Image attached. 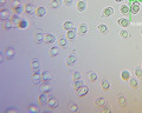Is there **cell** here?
<instances>
[{"mask_svg":"<svg viewBox=\"0 0 142 113\" xmlns=\"http://www.w3.org/2000/svg\"><path fill=\"white\" fill-rule=\"evenodd\" d=\"M140 11V1L136 0H130V13L137 14Z\"/></svg>","mask_w":142,"mask_h":113,"instance_id":"1","label":"cell"},{"mask_svg":"<svg viewBox=\"0 0 142 113\" xmlns=\"http://www.w3.org/2000/svg\"><path fill=\"white\" fill-rule=\"evenodd\" d=\"M77 94H78V97L82 98L84 97V95H87L88 92H89V88H88V86H85V85H83V86H81L79 88H77Z\"/></svg>","mask_w":142,"mask_h":113,"instance_id":"2","label":"cell"},{"mask_svg":"<svg viewBox=\"0 0 142 113\" xmlns=\"http://www.w3.org/2000/svg\"><path fill=\"white\" fill-rule=\"evenodd\" d=\"M44 41H45L46 44H53V42L56 41V38L52 33H48V34L44 36Z\"/></svg>","mask_w":142,"mask_h":113,"instance_id":"3","label":"cell"},{"mask_svg":"<svg viewBox=\"0 0 142 113\" xmlns=\"http://www.w3.org/2000/svg\"><path fill=\"white\" fill-rule=\"evenodd\" d=\"M31 79H32V81L34 83V84H39L40 81H43L42 74H40L39 72H34V73L32 74V77H31Z\"/></svg>","mask_w":142,"mask_h":113,"instance_id":"4","label":"cell"},{"mask_svg":"<svg viewBox=\"0 0 142 113\" xmlns=\"http://www.w3.org/2000/svg\"><path fill=\"white\" fill-rule=\"evenodd\" d=\"M48 106L51 108V110H55V108H57L58 107V103H57V100H56L55 98L52 97V98H50L48 100Z\"/></svg>","mask_w":142,"mask_h":113,"instance_id":"5","label":"cell"},{"mask_svg":"<svg viewBox=\"0 0 142 113\" xmlns=\"http://www.w3.org/2000/svg\"><path fill=\"white\" fill-rule=\"evenodd\" d=\"M40 91H42V93H49L50 91H51V86H50V84L49 83H44L43 81V84L40 85Z\"/></svg>","mask_w":142,"mask_h":113,"instance_id":"6","label":"cell"},{"mask_svg":"<svg viewBox=\"0 0 142 113\" xmlns=\"http://www.w3.org/2000/svg\"><path fill=\"white\" fill-rule=\"evenodd\" d=\"M51 78H52V75H51V73H50L49 71H44L42 73V79H43L44 83H50Z\"/></svg>","mask_w":142,"mask_h":113,"instance_id":"7","label":"cell"},{"mask_svg":"<svg viewBox=\"0 0 142 113\" xmlns=\"http://www.w3.org/2000/svg\"><path fill=\"white\" fill-rule=\"evenodd\" d=\"M24 11H25L27 14H32L33 12H36V8L32 4H26L25 6H24Z\"/></svg>","mask_w":142,"mask_h":113,"instance_id":"8","label":"cell"},{"mask_svg":"<svg viewBox=\"0 0 142 113\" xmlns=\"http://www.w3.org/2000/svg\"><path fill=\"white\" fill-rule=\"evenodd\" d=\"M36 14H37V17H44L46 14V8L43 6H39L36 8Z\"/></svg>","mask_w":142,"mask_h":113,"instance_id":"9","label":"cell"},{"mask_svg":"<svg viewBox=\"0 0 142 113\" xmlns=\"http://www.w3.org/2000/svg\"><path fill=\"white\" fill-rule=\"evenodd\" d=\"M11 11L13 12V14H18V15H20V14L24 12V7L21 6V5H19V6H13Z\"/></svg>","mask_w":142,"mask_h":113,"instance_id":"10","label":"cell"},{"mask_svg":"<svg viewBox=\"0 0 142 113\" xmlns=\"http://www.w3.org/2000/svg\"><path fill=\"white\" fill-rule=\"evenodd\" d=\"M5 54H6L7 59H13L14 54H16V51H14V49H12V47H8V49L5 51Z\"/></svg>","mask_w":142,"mask_h":113,"instance_id":"11","label":"cell"},{"mask_svg":"<svg viewBox=\"0 0 142 113\" xmlns=\"http://www.w3.org/2000/svg\"><path fill=\"white\" fill-rule=\"evenodd\" d=\"M76 61H77V57H76L75 54H70V55L68 57V59H66V64H68L69 66L74 65Z\"/></svg>","mask_w":142,"mask_h":113,"instance_id":"12","label":"cell"},{"mask_svg":"<svg viewBox=\"0 0 142 113\" xmlns=\"http://www.w3.org/2000/svg\"><path fill=\"white\" fill-rule=\"evenodd\" d=\"M85 8H87V3H85L84 0H79L77 3V10L79 11V12H83Z\"/></svg>","mask_w":142,"mask_h":113,"instance_id":"13","label":"cell"},{"mask_svg":"<svg viewBox=\"0 0 142 113\" xmlns=\"http://www.w3.org/2000/svg\"><path fill=\"white\" fill-rule=\"evenodd\" d=\"M130 24L129 19H127V18H121V19H119V25L122 26V27H128Z\"/></svg>","mask_w":142,"mask_h":113,"instance_id":"14","label":"cell"},{"mask_svg":"<svg viewBox=\"0 0 142 113\" xmlns=\"http://www.w3.org/2000/svg\"><path fill=\"white\" fill-rule=\"evenodd\" d=\"M12 21H11V19H5L3 21V27L5 29H10V28H12Z\"/></svg>","mask_w":142,"mask_h":113,"instance_id":"15","label":"cell"},{"mask_svg":"<svg viewBox=\"0 0 142 113\" xmlns=\"http://www.w3.org/2000/svg\"><path fill=\"white\" fill-rule=\"evenodd\" d=\"M10 19H11V21H12L13 25H16V26L19 25L20 20H21V19H19V15H18V14H13V15L11 17Z\"/></svg>","mask_w":142,"mask_h":113,"instance_id":"16","label":"cell"},{"mask_svg":"<svg viewBox=\"0 0 142 113\" xmlns=\"http://www.w3.org/2000/svg\"><path fill=\"white\" fill-rule=\"evenodd\" d=\"M66 38H68L69 40H74V39L76 38V31H75V29H70V31H68V33H66Z\"/></svg>","mask_w":142,"mask_h":113,"instance_id":"17","label":"cell"},{"mask_svg":"<svg viewBox=\"0 0 142 113\" xmlns=\"http://www.w3.org/2000/svg\"><path fill=\"white\" fill-rule=\"evenodd\" d=\"M78 31H79V33H81V34H85V33L88 32L87 24H81V25H79V27H78Z\"/></svg>","mask_w":142,"mask_h":113,"instance_id":"18","label":"cell"},{"mask_svg":"<svg viewBox=\"0 0 142 113\" xmlns=\"http://www.w3.org/2000/svg\"><path fill=\"white\" fill-rule=\"evenodd\" d=\"M103 14H104L105 17L113 15V14H114V8H113V7H107V8H104Z\"/></svg>","mask_w":142,"mask_h":113,"instance_id":"19","label":"cell"},{"mask_svg":"<svg viewBox=\"0 0 142 113\" xmlns=\"http://www.w3.org/2000/svg\"><path fill=\"white\" fill-rule=\"evenodd\" d=\"M95 104H96L97 106H104V105H107V100L104 99V98H97L96 101H95Z\"/></svg>","mask_w":142,"mask_h":113,"instance_id":"20","label":"cell"},{"mask_svg":"<svg viewBox=\"0 0 142 113\" xmlns=\"http://www.w3.org/2000/svg\"><path fill=\"white\" fill-rule=\"evenodd\" d=\"M63 28L66 29V31H70V29H74V24L71 23V21H65L63 24Z\"/></svg>","mask_w":142,"mask_h":113,"instance_id":"21","label":"cell"},{"mask_svg":"<svg viewBox=\"0 0 142 113\" xmlns=\"http://www.w3.org/2000/svg\"><path fill=\"white\" fill-rule=\"evenodd\" d=\"M10 15V12H8V11L7 10H1V12H0V17H1V19L3 20H5V19H8V18H7V17Z\"/></svg>","mask_w":142,"mask_h":113,"instance_id":"22","label":"cell"},{"mask_svg":"<svg viewBox=\"0 0 142 113\" xmlns=\"http://www.w3.org/2000/svg\"><path fill=\"white\" fill-rule=\"evenodd\" d=\"M58 53H59L58 47H51V49H50V51H49V54L51 55V57H56Z\"/></svg>","mask_w":142,"mask_h":113,"instance_id":"23","label":"cell"},{"mask_svg":"<svg viewBox=\"0 0 142 113\" xmlns=\"http://www.w3.org/2000/svg\"><path fill=\"white\" fill-rule=\"evenodd\" d=\"M98 29H100V32L102 33V34H105V33L108 32V26H107L105 24H101V25L98 26Z\"/></svg>","mask_w":142,"mask_h":113,"instance_id":"24","label":"cell"},{"mask_svg":"<svg viewBox=\"0 0 142 113\" xmlns=\"http://www.w3.org/2000/svg\"><path fill=\"white\" fill-rule=\"evenodd\" d=\"M121 77H122L123 80H129V78H130V73H129V71H127V70L122 71V73H121Z\"/></svg>","mask_w":142,"mask_h":113,"instance_id":"25","label":"cell"},{"mask_svg":"<svg viewBox=\"0 0 142 113\" xmlns=\"http://www.w3.org/2000/svg\"><path fill=\"white\" fill-rule=\"evenodd\" d=\"M36 42H37V44H40V42L43 41V40H44V36H43V33H37V34H36Z\"/></svg>","mask_w":142,"mask_h":113,"instance_id":"26","label":"cell"},{"mask_svg":"<svg viewBox=\"0 0 142 113\" xmlns=\"http://www.w3.org/2000/svg\"><path fill=\"white\" fill-rule=\"evenodd\" d=\"M101 85H102V88H103L104 91H109L110 90V83L108 80H103Z\"/></svg>","mask_w":142,"mask_h":113,"instance_id":"27","label":"cell"},{"mask_svg":"<svg viewBox=\"0 0 142 113\" xmlns=\"http://www.w3.org/2000/svg\"><path fill=\"white\" fill-rule=\"evenodd\" d=\"M58 44L61 47H65L66 44H68V38H59L58 40Z\"/></svg>","mask_w":142,"mask_h":113,"instance_id":"28","label":"cell"},{"mask_svg":"<svg viewBox=\"0 0 142 113\" xmlns=\"http://www.w3.org/2000/svg\"><path fill=\"white\" fill-rule=\"evenodd\" d=\"M121 13L122 14H128V13H130V8L127 5H122L121 6Z\"/></svg>","mask_w":142,"mask_h":113,"instance_id":"29","label":"cell"},{"mask_svg":"<svg viewBox=\"0 0 142 113\" xmlns=\"http://www.w3.org/2000/svg\"><path fill=\"white\" fill-rule=\"evenodd\" d=\"M48 93H43L40 97H39V103H42V104H44V103H48Z\"/></svg>","mask_w":142,"mask_h":113,"instance_id":"30","label":"cell"},{"mask_svg":"<svg viewBox=\"0 0 142 113\" xmlns=\"http://www.w3.org/2000/svg\"><path fill=\"white\" fill-rule=\"evenodd\" d=\"M30 66H31L32 70H39V61H38V60H32Z\"/></svg>","mask_w":142,"mask_h":113,"instance_id":"31","label":"cell"},{"mask_svg":"<svg viewBox=\"0 0 142 113\" xmlns=\"http://www.w3.org/2000/svg\"><path fill=\"white\" fill-rule=\"evenodd\" d=\"M59 0H52L51 3H50V7H52V8H58L59 7Z\"/></svg>","mask_w":142,"mask_h":113,"instance_id":"32","label":"cell"},{"mask_svg":"<svg viewBox=\"0 0 142 113\" xmlns=\"http://www.w3.org/2000/svg\"><path fill=\"white\" fill-rule=\"evenodd\" d=\"M69 111H70V112H77L78 106L76 104H70V105H69Z\"/></svg>","mask_w":142,"mask_h":113,"instance_id":"33","label":"cell"},{"mask_svg":"<svg viewBox=\"0 0 142 113\" xmlns=\"http://www.w3.org/2000/svg\"><path fill=\"white\" fill-rule=\"evenodd\" d=\"M119 103L121 106H126V104H127V100H126V98L122 97V95H120L119 97Z\"/></svg>","mask_w":142,"mask_h":113,"instance_id":"34","label":"cell"},{"mask_svg":"<svg viewBox=\"0 0 142 113\" xmlns=\"http://www.w3.org/2000/svg\"><path fill=\"white\" fill-rule=\"evenodd\" d=\"M26 26H27V21H26V20H24V19L20 20V23H19V25H18V27H19V28H25Z\"/></svg>","mask_w":142,"mask_h":113,"instance_id":"35","label":"cell"},{"mask_svg":"<svg viewBox=\"0 0 142 113\" xmlns=\"http://www.w3.org/2000/svg\"><path fill=\"white\" fill-rule=\"evenodd\" d=\"M89 79H90V81H92V83L96 81L97 80V74L95 73V72H91L90 75H89Z\"/></svg>","mask_w":142,"mask_h":113,"instance_id":"36","label":"cell"},{"mask_svg":"<svg viewBox=\"0 0 142 113\" xmlns=\"http://www.w3.org/2000/svg\"><path fill=\"white\" fill-rule=\"evenodd\" d=\"M82 79V75L79 72H75L74 73V81H77V80H81Z\"/></svg>","mask_w":142,"mask_h":113,"instance_id":"37","label":"cell"},{"mask_svg":"<svg viewBox=\"0 0 142 113\" xmlns=\"http://www.w3.org/2000/svg\"><path fill=\"white\" fill-rule=\"evenodd\" d=\"M29 111L30 112H38V107L34 105H29Z\"/></svg>","mask_w":142,"mask_h":113,"instance_id":"38","label":"cell"},{"mask_svg":"<svg viewBox=\"0 0 142 113\" xmlns=\"http://www.w3.org/2000/svg\"><path fill=\"white\" fill-rule=\"evenodd\" d=\"M103 111H104V113H107V112L109 113V112H111V111H113V108H111V106H109V105L107 104V105H104Z\"/></svg>","mask_w":142,"mask_h":113,"instance_id":"39","label":"cell"},{"mask_svg":"<svg viewBox=\"0 0 142 113\" xmlns=\"http://www.w3.org/2000/svg\"><path fill=\"white\" fill-rule=\"evenodd\" d=\"M120 36L122 37V38H128V36H129V34H128V32H127L126 29H122V31L120 32Z\"/></svg>","mask_w":142,"mask_h":113,"instance_id":"40","label":"cell"},{"mask_svg":"<svg viewBox=\"0 0 142 113\" xmlns=\"http://www.w3.org/2000/svg\"><path fill=\"white\" fill-rule=\"evenodd\" d=\"M129 83H130V85H132V87H137V81L135 80V79H129Z\"/></svg>","mask_w":142,"mask_h":113,"instance_id":"41","label":"cell"},{"mask_svg":"<svg viewBox=\"0 0 142 113\" xmlns=\"http://www.w3.org/2000/svg\"><path fill=\"white\" fill-rule=\"evenodd\" d=\"M81 86H83V83H82L81 80H77V81H75V88L77 90V88H79Z\"/></svg>","mask_w":142,"mask_h":113,"instance_id":"42","label":"cell"},{"mask_svg":"<svg viewBox=\"0 0 142 113\" xmlns=\"http://www.w3.org/2000/svg\"><path fill=\"white\" fill-rule=\"evenodd\" d=\"M135 74L137 75L139 78H142V70H141V68H136V70H135Z\"/></svg>","mask_w":142,"mask_h":113,"instance_id":"43","label":"cell"},{"mask_svg":"<svg viewBox=\"0 0 142 113\" xmlns=\"http://www.w3.org/2000/svg\"><path fill=\"white\" fill-rule=\"evenodd\" d=\"M19 5H21L20 0H12V7L13 6H19Z\"/></svg>","mask_w":142,"mask_h":113,"instance_id":"44","label":"cell"},{"mask_svg":"<svg viewBox=\"0 0 142 113\" xmlns=\"http://www.w3.org/2000/svg\"><path fill=\"white\" fill-rule=\"evenodd\" d=\"M65 5H68V6H70L71 4H72V0H64Z\"/></svg>","mask_w":142,"mask_h":113,"instance_id":"45","label":"cell"},{"mask_svg":"<svg viewBox=\"0 0 142 113\" xmlns=\"http://www.w3.org/2000/svg\"><path fill=\"white\" fill-rule=\"evenodd\" d=\"M6 112H17V110L16 108H7Z\"/></svg>","mask_w":142,"mask_h":113,"instance_id":"46","label":"cell"},{"mask_svg":"<svg viewBox=\"0 0 142 113\" xmlns=\"http://www.w3.org/2000/svg\"><path fill=\"white\" fill-rule=\"evenodd\" d=\"M5 3H6V0H0V5H4Z\"/></svg>","mask_w":142,"mask_h":113,"instance_id":"47","label":"cell"},{"mask_svg":"<svg viewBox=\"0 0 142 113\" xmlns=\"http://www.w3.org/2000/svg\"><path fill=\"white\" fill-rule=\"evenodd\" d=\"M115 1H117V3H120V1H123V0H115Z\"/></svg>","mask_w":142,"mask_h":113,"instance_id":"48","label":"cell"},{"mask_svg":"<svg viewBox=\"0 0 142 113\" xmlns=\"http://www.w3.org/2000/svg\"><path fill=\"white\" fill-rule=\"evenodd\" d=\"M139 1H140V3H142V0H139Z\"/></svg>","mask_w":142,"mask_h":113,"instance_id":"49","label":"cell"},{"mask_svg":"<svg viewBox=\"0 0 142 113\" xmlns=\"http://www.w3.org/2000/svg\"><path fill=\"white\" fill-rule=\"evenodd\" d=\"M141 34H142V32H141Z\"/></svg>","mask_w":142,"mask_h":113,"instance_id":"50","label":"cell"}]
</instances>
